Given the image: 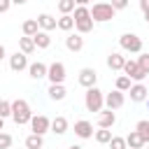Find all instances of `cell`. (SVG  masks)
I'll list each match as a JSON object with an SVG mask.
<instances>
[{
	"instance_id": "obj_9",
	"label": "cell",
	"mask_w": 149,
	"mask_h": 149,
	"mask_svg": "<svg viewBox=\"0 0 149 149\" xmlns=\"http://www.w3.org/2000/svg\"><path fill=\"white\" fill-rule=\"evenodd\" d=\"M28 54H23V51H16V54H12L9 56V68L14 70V72H21V70H28Z\"/></svg>"
},
{
	"instance_id": "obj_14",
	"label": "cell",
	"mask_w": 149,
	"mask_h": 149,
	"mask_svg": "<svg viewBox=\"0 0 149 149\" xmlns=\"http://www.w3.org/2000/svg\"><path fill=\"white\" fill-rule=\"evenodd\" d=\"M114 123H116L114 109H102V112L98 114V128H112Z\"/></svg>"
},
{
	"instance_id": "obj_24",
	"label": "cell",
	"mask_w": 149,
	"mask_h": 149,
	"mask_svg": "<svg viewBox=\"0 0 149 149\" xmlns=\"http://www.w3.org/2000/svg\"><path fill=\"white\" fill-rule=\"evenodd\" d=\"M72 28H74V16H72V14H61V19H58V30L70 33Z\"/></svg>"
},
{
	"instance_id": "obj_34",
	"label": "cell",
	"mask_w": 149,
	"mask_h": 149,
	"mask_svg": "<svg viewBox=\"0 0 149 149\" xmlns=\"http://www.w3.org/2000/svg\"><path fill=\"white\" fill-rule=\"evenodd\" d=\"M137 65L144 70V74H149V54H142L140 51V58H137Z\"/></svg>"
},
{
	"instance_id": "obj_30",
	"label": "cell",
	"mask_w": 149,
	"mask_h": 149,
	"mask_svg": "<svg viewBox=\"0 0 149 149\" xmlns=\"http://www.w3.org/2000/svg\"><path fill=\"white\" fill-rule=\"evenodd\" d=\"M130 81H133V79H130V77H128V74H121V77H116V88H119V91H123V93H126V91H128V88H130V86H133V84H130Z\"/></svg>"
},
{
	"instance_id": "obj_25",
	"label": "cell",
	"mask_w": 149,
	"mask_h": 149,
	"mask_svg": "<svg viewBox=\"0 0 149 149\" xmlns=\"http://www.w3.org/2000/svg\"><path fill=\"white\" fill-rule=\"evenodd\" d=\"M93 19L88 16V19H79V21H74V28H77V33H81V35H86V33H91L93 30Z\"/></svg>"
},
{
	"instance_id": "obj_15",
	"label": "cell",
	"mask_w": 149,
	"mask_h": 149,
	"mask_svg": "<svg viewBox=\"0 0 149 149\" xmlns=\"http://www.w3.org/2000/svg\"><path fill=\"white\" fill-rule=\"evenodd\" d=\"M37 23H40V30H47V33L54 30V28H58V19H54V16L47 14V12L37 16Z\"/></svg>"
},
{
	"instance_id": "obj_43",
	"label": "cell",
	"mask_w": 149,
	"mask_h": 149,
	"mask_svg": "<svg viewBox=\"0 0 149 149\" xmlns=\"http://www.w3.org/2000/svg\"><path fill=\"white\" fill-rule=\"evenodd\" d=\"M68 149H81V147H79V144H72V147H68Z\"/></svg>"
},
{
	"instance_id": "obj_13",
	"label": "cell",
	"mask_w": 149,
	"mask_h": 149,
	"mask_svg": "<svg viewBox=\"0 0 149 149\" xmlns=\"http://www.w3.org/2000/svg\"><path fill=\"white\" fill-rule=\"evenodd\" d=\"M65 47H68V51H81L84 49V37H81V33H70L68 37H65Z\"/></svg>"
},
{
	"instance_id": "obj_6",
	"label": "cell",
	"mask_w": 149,
	"mask_h": 149,
	"mask_svg": "<svg viewBox=\"0 0 149 149\" xmlns=\"http://www.w3.org/2000/svg\"><path fill=\"white\" fill-rule=\"evenodd\" d=\"M30 130L33 133H37V135H44L47 130H51V119L49 116H44V114H33V119H30Z\"/></svg>"
},
{
	"instance_id": "obj_35",
	"label": "cell",
	"mask_w": 149,
	"mask_h": 149,
	"mask_svg": "<svg viewBox=\"0 0 149 149\" xmlns=\"http://www.w3.org/2000/svg\"><path fill=\"white\" fill-rule=\"evenodd\" d=\"M109 5H112L116 12H119V9H126V7H128V0H112Z\"/></svg>"
},
{
	"instance_id": "obj_11",
	"label": "cell",
	"mask_w": 149,
	"mask_h": 149,
	"mask_svg": "<svg viewBox=\"0 0 149 149\" xmlns=\"http://www.w3.org/2000/svg\"><path fill=\"white\" fill-rule=\"evenodd\" d=\"M74 135H77V137H81V140L93 137V123H91V121H86V119L74 121Z\"/></svg>"
},
{
	"instance_id": "obj_19",
	"label": "cell",
	"mask_w": 149,
	"mask_h": 149,
	"mask_svg": "<svg viewBox=\"0 0 149 149\" xmlns=\"http://www.w3.org/2000/svg\"><path fill=\"white\" fill-rule=\"evenodd\" d=\"M65 95H68V91H65L63 84H49V98L51 100L61 102V100H65Z\"/></svg>"
},
{
	"instance_id": "obj_7",
	"label": "cell",
	"mask_w": 149,
	"mask_h": 149,
	"mask_svg": "<svg viewBox=\"0 0 149 149\" xmlns=\"http://www.w3.org/2000/svg\"><path fill=\"white\" fill-rule=\"evenodd\" d=\"M77 81H79V86L91 88V86H95V81H98V72H95L93 68H81V70H79V77H77Z\"/></svg>"
},
{
	"instance_id": "obj_29",
	"label": "cell",
	"mask_w": 149,
	"mask_h": 149,
	"mask_svg": "<svg viewBox=\"0 0 149 149\" xmlns=\"http://www.w3.org/2000/svg\"><path fill=\"white\" fill-rule=\"evenodd\" d=\"M74 7H77L74 0H58V12H61V14H72Z\"/></svg>"
},
{
	"instance_id": "obj_16",
	"label": "cell",
	"mask_w": 149,
	"mask_h": 149,
	"mask_svg": "<svg viewBox=\"0 0 149 149\" xmlns=\"http://www.w3.org/2000/svg\"><path fill=\"white\" fill-rule=\"evenodd\" d=\"M123 65H126V56H123V54L112 51V54L107 56V68H109V70H123Z\"/></svg>"
},
{
	"instance_id": "obj_5",
	"label": "cell",
	"mask_w": 149,
	"mask_h": 149,
	"mask_svg": "<svg viewBox=\"0 0 149 149\" xmlns=\"http://www.w3.org/2000/svg\"><path fill=\"white\" fill-rule=\"evenodd\" d=\"M47 79H49L51 84H63V81H65V65H63L61 61H54V63L49 65V70H47Z\"/></svg>"
},
{
	"instance_id": "obj_20",
	"label": "cell",
	"mask_w": 149,
	"mask_h": 149,
	"mask_svg": "<svg viewBox=\"0 0 149 149\" xmlns=\"http://www.w3.org/2000/svg\"><path fill=\"white\" fill-rule=\"evenodd\" d=\"M68 119L65 116H56V119H51V133H56V135H65L68 133Z\"/></svg>"
},
{
	"instance_id": "obj_1",
	"label": "cell",
	"mask_w": 149,
	"mask_h": 149,
	"mask_svg": "<svg viewBox=\"0 0 149 149\" xmlns=\"http://www.w3.org/2000/svg\"><path fill=\"white\" fill-rule=\"evenodd\" d=\"M30 119H33V112H30L28 100H23V98L12 100V121L16 126H26V123H30Z\"/></svg>"
},
{
	"instance_id": "obj_44",
	"label": "cell",
	"mask_w": 149,
	"mask_h": 149,
	"mask_svg": "<svg viewBox=\"0 0 149 149\" xmlns=\"http://www.w3.org/2000/svg\"><path fill=\"white\" fill-rule=\"evenodd\" d=\"M144 102H147V109H149V95H147V100H144Z\"/></svg>"
},
{
	"instance_id": "obj_47",
	"label": "cell",
	"mask_w": 149,
	"mask_h": 149,
	"mask_svg": "<svg viewBox=\"0 0 149 149\" xmlns=\"http://www.w3.org/2000/svg\"><path fill=\"white\" fill-rule=\"evenodd\" d=\"M0 100H2V98H0Z\"/></svg>"
},
{
	"instance_id": "obj_42",
	"label": "cell",
	"mask_w": 149,
	"mask_h": 149,
	"mask_svg": "<svg viewBox=\"0 0 149 149\" xmlns=\"http://www.w3.org/2000/svg\"><path fill=\"white\" fill-rule=\"evenodd\" d=\"M2 128H5V119L0 116V130H2Z\"/></svg>"
},
{
	"instance_id": "obj_10",
	"label": "cell",
	"mask_w": 149,
	"mask_h": 149,
	"mask_svg": "<svg viewBox=\"0 0 149 149\" xmlns=\"http://www.w3.org/2000/svg\"><path fill=\"white\" fill-rule=\"evenodd\" d=\"M123 74H128L133 81H142L147 74H144V70L137 65V61H126V65H123Z\"/></svg>"
},
{
	"instance_id": "obj_17",
	"label": "cell",
	"mask_w": 149,
	"mask_h": 149,
	"mask_svg": "<svg viewBox=\"0 0 149 149\" xmlns=\"http://www.w3.org/2000/svg\"><path fill=\"white\" fill-rule=\"evenodd\" d=\"M47 70H49V65H44V63H40V61H35V63L28 65L30 79H42V77H47Z\"/></svg>"
},
{
	"instance_id": "obj_37",
	"label": "cell",
	"mask_w": 149,
	"mask_h": 149,
	"mask_svg": "<svg viewBox=\"0 0 149 149\" xmlns=\"http://www.w3.org/2000/svg\"><path fill=\"white\" fill-rule=\"evenodd\" d=\"M140 9L147 12V9H149V0H140Z\"/></svg>"
},
{
	"instance_id": "obj_46",
	"label": "cell",
	"mask_w": 149,
	"mask_h": 149,
	"mask_svg": "<svg viewBox=\"0 0 149 149\" xmlns=\"http://www.w3.org/2000/svg\"><path fill=\"white\" fill-rule=\"evenodd\" d=\"M26 149H28V147H26Z\"/></svg>"
},
{
	"instance_id": "obj_23",
	"label": "cell",
	"mask_w": 149,
	"mask_h": 149,
	"mask_svg": "<svg viewBox=\"0 0 149 149\" xmlns=\"http://www.w3.org/2000/svg\"><path fill=\"white\" fill-rule=\"evenodd\" d=\"M37 47H35V42H33V37H28V35H23V37H19V51H23V54H33Z\"/></svg>"
},
{
	"instance_id": "obj_2",
	"label": "cell",
	"mask_w": 149,
	"mask_h": 149,
	"mask_svg": "<svg viewBox=\"0 0 149 149\" xmlns=\"http://www.w3.org/2000/svg\"><path fill=\"white\" fill-rule=\"evenodd\" d=\"M84 107L88 112H102V107H105V93L98 86L86 88V93H84Z\"/></svg>"
},
{
	"instance_id": "obj_33",
	"label": "cell",
	"mask_w": 149,
	"mask_h": 149,
	"mask_svg": "<svg viewBox=\"0 0 149 149\" xmlns=\"http://www.w3.org/2000/svg\"><path fill=\"white\" fill-rule=\"evenodd\" d=\"M12 142H14V140H12V135L0 130V149H9V147H12Z\"/></svg>"
},
{
	"instance_id": "obj_38",
	"label": "cell",
	"mask_w": 149,
	"mask_h": 149,
	"mask_svg": "<svg viewBox=\"0 0 149 149\" xmlns=\"http://www.w3.org/2000/svg\"><path fill=\"white\" fill-rule=\"evenodd\" d=\"M26 2H28V0H12V5H19V7H21V5H26Z\"/></svg>"
},
{
	"instance_id": "obj_36",
	"label": "cell",
	"mask_w": 149,
	"mask_h": 149,
	"mask_svg": "<svg viewBox=\"0 0 149 149\" xmlns=\"http://www.w3.org/2000/svg\"><path fill=\"white\" fill-rule=\"evenodd\" d=\"M9 7H12V0H0V14L9 12Z\"/></svg>"
},
{
	"instance_id": "obj_31",
	"label": "cell",
	"mask_w": 149,
	"mask_h": 149,
	"mask_svg": "<svg viewBox=\"0 0 149 149\" xmlns=\"http://www.w3.org/2000/svg\"><path fill=\"white\" fill-rule=\"evenodd\" d=\"M109 149H128V144H126V137L112 135V140H109Z\"/></svg>"
},
{
	"instance_id": "obj_28",
	"label": "cell",
	"mask_w": 149,
	"mask_h": 149,
	"mask_svg": "<svg viewBox=\"0 0 149 149\" xmlns=\"http://www.w3.org/2000/svg\"><path fill=\"white\" fill-rule=\"evenodd\" d=\"M109 140H112V130H109V128H100V130H95V142H100V144H109Z\"/></svg>"
},
{
	"instance_id": "obj_32",
	"label": "cell",
	"mask_w": 149,
	"mask_h": 149,
	"mask_svg": "<svg viewBox=\"0 0 149 149\" xmlns=\"http://www.w3.org/2000/svg\"><path fill=\"white\" fill-rule=\"evenodd\" d=\"M0 116H2V119L12 116V102H9V100H0Z\"/></svg>"
},
{
	"instance_id": "obj_45",
	"label": "cell",
	"mask_w": 149,
	"mask_h": 149,
	"mask_svg": "<svg viewBox=\"0 0 149 149\" xmlns=\"http://www.w3.org/2000/svg\"><path fill=\"white\" fill-rule=\"evenodd\" d=\"M95 2H102V0H95Z\"/></svg>"
},
{
	"instance_id": "obj_3",
	"label": "cell",
	"mask_w": 149,
	"mask_h": 149,
	"mask_svg": "<svg viewBox=\"0 0 149 149\" xmlns=\"http://www.w3.org/2000/svg\"><path fill=\"white\" fill-rule=\"evenodd\" d=\"M114 14H116V9L109 5V2H93V7H91V19L93 21H98V23H107V21H112L114 19Z\"/></svg>"
},
{
	"instance_id": "obj_18",
	"label": "cell",
	"mask_w": 149,
	"mask_h": 149,
	"mask_svg": "<svg viewBox=\"0 0 149 149\" xmlns=\"http://www.w3.org/2000/svg\"><path fill=\"white\" fill-rule=\"evenodd\" d=\"M33 42H35L37 49H49V47H51V35H49L47 30H37V33L33 35Z\"/></svg>"
},
{
	"instance_id": "obj_21",
	"label": "cell",
	"mask_w": 149,
	"mask_h": 149,
	"mask_svg": "<svg viewBox=\"0 0 149 149\" xmlns=\"http://www.w3.org/2000/svg\"><path fill=\"white\" fill-rule=\"evenodd\" d=\"M126 144H128V149H142L144 147V140H142V135L137 130H130L126 135Z\"/></svg>"
},
{
	"instance_id": "obj_40",
	"label": "cell",
	"mask_w": 149,
	"mask_h": 149,
	"mask_svg": "<svg viewBox=\"0 0 149 149\" xmlns=\"http://www.w3.org/2000/svg\"><path fill=\"white\" fill-rule=\"evenodd\" d=\"M74 2H77V5H84V7H86V5L91 2V0H74Z\"/></svg>"
},
{
	"instance_id": "obj_12",
	"label": "cell",
	"mask_w": 149,
	"mask_h": 149,
	"mask_svg": "<svg viewBox=\"0 0 149 149\" xmlns=\"http://www.w3.org/2000/svg\"><path fill=\"white\" fill-rule=\"evenodd\" d=\"M128 93H130V100H133V102H144L147 95H149V91H147V86H144L142 81L133 84V86L128 88Z\"/></svg>"
},
{
	"instance_id": "obj_41",
	"label": "cell",
	"mask_w": 149,
	"mask_h": 149,
	"mask_svg": "<svg viewBox=\"0 0 149 149\" xmlns=\"http://www.w3.org/2000/svg\"><path fill=\"white\" fill-rule=\"evenodd\" d=\"M142 14H144V21L149 23V9H147V12H142Z\"/></svg>"
},
{
	"instance_id": "obj_22",
	"label": "cell",
	"mask_w": 149,
	"mask_h": 149,
	"mask_svg": "<svg viewBox=\"0 0 149 149\" xmlns=\"http://www.w3.org/2000/svg\"><path fill=\"white\" fill-rule=\"evenodd\" d=\"M21 30H23V35L33 37V35L40 30V23H37V19H26V21L21 23Z\"/></svg>"
},
{
	"instance_id": "obj_4",
	"label": "cell",
	"mask_w": 149,
	"mask_h": 149,
	"mask_svg": "<svg viewBox=\"0 0 149 149\" xmlns=\"http://www.w3.org/2000/svg\"><path fill=\"white\" fill-rule=\"evenodd\" d=\"M119 44H121V49L128 51V54H140V51H142V37H137L135 33H123V35L119 37Z\"/></svg>"
},
{
	"instance_id": "obj_39",
	"label": "cell",
	"mask_w": 149,
	"mask_h": 149,
	"mask_svg": "<svg viewBox=\"0 0 149 149\" xmlns=\"http://www.w3.org/2000/svg\"><path fill=\"white\" fill-rule=\"evenodd\" d=\"M5 56H7V51H5V47H2V44H0V61H2V58H5Z\"/></svg>"
},
{
	"instance_id": "obj_27",
	"label": "cell",
	"mask_w": 149,
	"mask_h": 149,
	"mask_svg": "<svg viewBox=\"0 0 149 149\" xmlns=\"http://www.w3.org/2000/svg\"><path fill=\"white\" fill-rule=\"evenodd\" d=\"M135 130L142 135V140H144V144H149V121L147 119H142V121H137V126H135Z\"/></svg>"
},
{
	"instance_id": "obj_26",
	"label": "cell",
	"mask_w": 149,
	"mask_h": 149,
	"mask_svg": "<svg viewBox=\"0 0 149 149\" xmlns=\"http://www.w3.org/2000/svg\"><path fill=\"white\" fill-rule=\"evenodd\" d=\"M26 147H28V149H42V147H44V137L37 135V133H30V135L26 137Z\"/></svg>"
},
{
	"instance_id": "obj_8",
	"label": "cell",
	"mask_w": 149,
	"mask_h": 149,
	"mask_svg": "<svg viewBox=\"0 0 149 149\" xmlns=\"http://www.w3.org/2000/svg\"><path fill=\"white\" fill-rule=\"evenodd\" d=\"M123 102H126V95H123V91H119V88H114V91H109V93L105 95L107 109H121Z\"/></svg>"
}]
</instances>
